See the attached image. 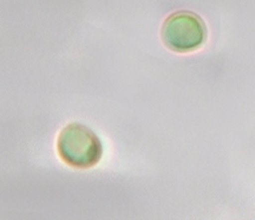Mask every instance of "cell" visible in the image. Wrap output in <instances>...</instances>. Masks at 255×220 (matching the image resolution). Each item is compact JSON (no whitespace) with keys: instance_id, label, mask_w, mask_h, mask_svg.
I'll use <instances>...</instances> for the list:
<instances>
[{"instance_id":"obj_1","label":"cell","mask_w":255,"mask_h":220,"mask_svg":"<svg viewBox=\"0 0 255 220\" xmlns=\"http://www.w3.org/2000/svg\"><path fill=\"white\" fill-rule=\"evenodd\" d=\"M59 158L69 166L90 168L103 157V144L91 129L79 123L66 125L57 139Z\"/></svg>"},{"instance_id":"obj_2","label":"cell","mask_w":255,"mask_h":220,"mask_svg":"<svg viewBox=\"0 0 255 220\" xmlns=\"http://www.w3.org/2000/svg\"><path fill=\"white\" fill-rule=\"evenodd\" d=\"M207 26L203 19L190 11H178L165 19L161 28L162 41L176 53L199 50L207 40Z\"/></svg>"}]
</instances>
